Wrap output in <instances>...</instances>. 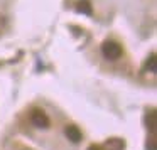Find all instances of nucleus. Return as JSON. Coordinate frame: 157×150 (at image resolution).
<instances>
[{"instance_id": "obj_4", "label": "nucleus", "mask_w": 157, "mask_h": 150, "mask_svg": "<svg viewBox=\"0 0 157 150\" xmlns=\"http://www.w3.org/2000/svg\"><path fill=\"white\" fill-rule=\"evenodd\" d=\"M123 148H125V142L122 138L113 137V138H108L105 142V150H123Z\"/></svg>"}, {"instance_id": "obj_6", "label": "nucleus", "mask_w": 157, "mask_h": 150, "mask_svg": "<svg viewBox=\"0 0 157 150\" xmlns=\"http://www.w3.org/2000/svg\"><path fill=\"white\" fill-rule=\"evenodd\" d=\"M147 126L152 132V135L155 133V110H150L149 116H147Z\"/></svg>"}, {"instance_id": "obj_3", "label": "nucleus", "mask_w": 157, "mask_h": 150, "mask_svg": "<svg viewBox=\"0 0 157 150\" xmlns=\"http://www.w3.org/2000/svg\"><path fill=\"white\" fill-rule=\"evenodd\" d=\"M66 137H68V140H71L73 143H78V142H81L83 133L76 125H69V126H66Z\"/></svg>"}, {"instance_id": "obj_8", "label": "nucleus", "mask_w": 157, "mask_h": 150, "mask_svg": "<svg viewBox=\"0 0 157 150\" xmlns=\"http://www.w3.org/2000/svg\"><path fill=\"white\" fill-rule=\"evenodd\" d=\"M88 150H103V148H101V147H100V145H91V147H90Z\"/></svg>"}, {"instance_id": "obj_5", "label": "nucleus", "mask_w": 157, "mask_h": 150, "mask_svg": "<svg viewBox=\"0 0 157 150\" xmlns=\"http://www.w3.org/2000/svg\"><path fill=\"white\" fill-rule=\"evenodd\" d=\"M76 10L85 14V15H91V12H93L91 2H90V0H79L78 5H76Z\"/></svg>"}, {"instance_id": "obj_1", "label": "nucleus", "mask_w": 157, "mask_h": 150, "mask_svg": "<svg viewBox=\"0 0 157 150\" xmlns=\"http://www.w3.org/2000/svg\"><path fill=\"white\" fill-rule=\"evenodd\" d=\"M101 52L103 56H105L106 59H110V61H115V59H118L120 56H122V46L118 44V42L115 41H105L101 44Z\"/></svg>"}, {"instance_id": "obj_7", "label": "nucleus", "mask_w": 157, "mask_h": 150, "mask_svg": "<svg viewBox=\"0 0 157 150\" xmlns=\"http://www.w3.org/2000/svg\"><path fill=\"white\" fill-rule=\"evenodd\" d=\"M145 69L150 73H155L157 71V62H155V54H150L149 59H147L145 62Z\"/></svg>"}, {"instance_id": "obj_2", "label": "nucleus", "mask_w": 157, "mask_h": 150, "mask_svg": "<svg viewBox=\"0 0 157 150\" xmlns=\"http://www.w3.org/2000/svg\"><path fill=\"white\" fill-rule=\"evenodd\" d=\"M31 122L34 126H37V128H48L49 126V116L46 115L42 110H34V111L31 113Z\"/></svg>"}]
</instances>
